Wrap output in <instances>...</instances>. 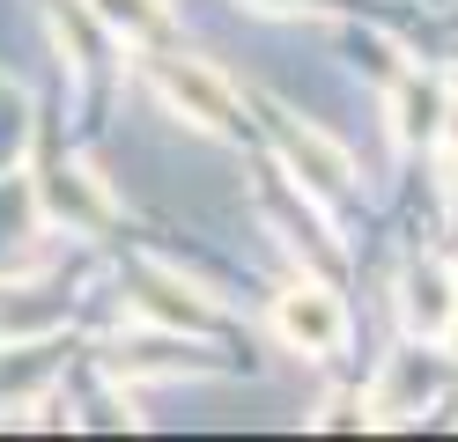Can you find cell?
<instances>
[{"label":"cell","mask_w":458,"mask_h":442,"mask_svg":"<svg viewBox=\"0 0 458 442\" xmlns=\"http://www.w3.org/2000/svg\"><path fill=\"white\" fill-rule=\"evenodd\" d=\"M156 88L170 104H178L192 126H208V133H237V96H229V81L215 67H199V59H156Z\"/></svg>","instance_id":"obj_1"},{"label":"cell","mask_w":458,"mask_h":442,"mask_svg":"<svg viewBox=\"0 0 458 442\" xmlns=\"http://www.w3.org/2000/svg\"><path fill=\"white\" fill-rule=\"evenodd\" d=\"M399 317H407V332L428 339V346H444L451 339V324H458V288L437 258H421L399 273Z\"/></svg>","instance_id":"obj_2"},{"label":"cell","mask_w":458,"mask_h":442,"mask_svg":"<svg viewBox=\"0 0 458 442\" xmlns=\"http://www.w3.org/2000/svg\"><path fill=\"white\" fill-rule=\"evenodd\" d=\"M274 332L289 339L296 354H333L340 332H348V317H340V295H333V288H310V280L289 288V295L274 303Z\"/></svg>","instance_id":"obj_3"},{"label":"cell","mask_w":458,"mask_h":442,"mask_svg":"<svg viewBox=\"0 0 458 442\" xmlns=\"http://www.w3.org/2000/svg\"><path fill=\"white\" fill-rule=\"evenodd\" d=\"M281 155H289V170H303V185L318 199H340L348 192V147H333L318 126H296V118H281Z\"/></svg>","instance_id":"obj_4"},{"label":"cell","mask_w":458,"mask_h":442,"mask_svg":"<svg viewBox=\"0 0 458 442\" xmlns=\"http://www.w3.org/2000/svg\"><path fill=\"white\" fill-rule=\"evenodd\" d=\"M45 206H52L60 221H74V229H104V221H111V199L89 185V170H81V163H67V170L45 177Z\"/></svg>","instance_id":"obj_5"},{"label":"cell","mask_w":458,"mask_h":442,"mask_svg":"<svg viewBox=\"0 0 458 442\" xmlns=\"http://www.w3.org/2000/svg\"><path fill=\"white\" fill-rule=\"evenodd\" d=\"M399 118H392V126H399V140H437L444 133V81H428V74H407V81H399V104H392Z\"/></svg>","instance_id":"obj_6"},{"label":"cell","mask_w":458,"mask_h":442,"mask_svg":"<svg viewBox=\"0 0 458 442\" xmlns=\"http://www.w3.org/2000/svg\"><path fill=\"white\" fill-rule=\"evenodd\" d=\"M89 8H97V22H111L133 45H163L170 38V8L163 0H89Z\"/></svg>","instance_id":"obj_7"},{"label":"cell","mask_w":458,"mask_h":442,"mask_svg":"<svg viewBox=\"0 0 458 442\" xmlns=\"http://www.w3.org/2000/svg\"><path fill=\"white\" fill-rule=\"evenodd\" d=\"M133 280L148 288V295H140L148 317H163V324H208V303H192V288H178L170 273H133Z\"/></svg>","instance_id":"obj_8"},{"label":"cell","mask_w":458,"mask_h":442,"mask_svg":"<svg viewBox=\"0 0 458 442\" xmlns=\"http://www.w3.org/2000/svg\"><path fill=\"white\" fill-rule=\"evenodd\" d=\"M444 140H451V155H458V104L444 111Z\"/></svg>","instance_id":"obj_9"}]
</instances>
